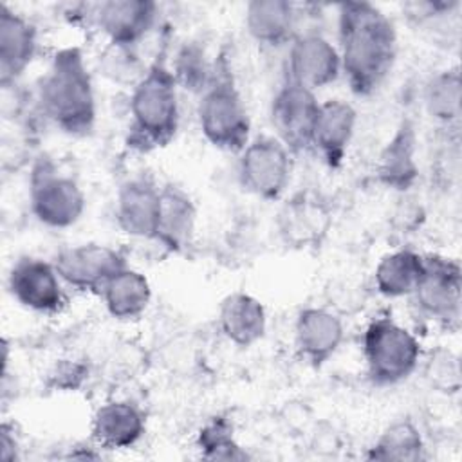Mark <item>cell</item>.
Returning <instances> with one entry per match:
<instances>
[{
    "instance_id": "1",
    "label": "cell",
    "mask_w": 462,
    "mask_h": 462,
    "mask_svg": "<svg viewBox=\"0 0 462 462\" xmlns=\"http://www.w3.org/2000/svg\"><path fill=\"white\" fill-rule=\"evenodd\" d=\"M337 52L341 74L356 96L374 94L390 76L397 58L393 22L374 4L337 5Z\"/></svg>"
},
{
    "instance_id": "2",
    "label": "cell",
    "mask_w": 462,
    "mask_h": 462,
    "mask_svg": "<svg viewBox=\"0 0 462 462\" xmlns=\"http://www.w3.org/2000/svg\"><path fill=\"white\" fill-rule=\"evenodd\" d=\"M38 105L60 132L81 137L92 132L97 106L90 70L78 47L54 52L38 83Z\"/></svg>"
},
{
    "instance_id": "3",
    "label": "cell",
    "mask_w": 462,
    "mask_h": 462,
    "mask_svg": "<svg viewBox=\"0 0 462 462\" xmlns=\"http://www.w3.org/2000/svg\"><path fill=\"white\" fill-rule=\"evenodd\" d=\"M130 144L141 152L166 146L179 130V87L164 56H157L130 94Z\"/></svg>"
},
{
    "instance_id": "4",
    "label": "cell",
    "mask_w": 462,
    "mask_h": 462,
    "mask_svg": "<svg viewBox=\"0 0 462 462\" xmlns=\"http://www.w3.org/2000/svg\"><path fill=\"white\" fill-rule=\"evenodd\" d=\"M197 121L204 139L224 152L238 153L251 139V119L224 58L215 63L208 87L199 94Z\"/></svg>"
},
{
    "instance_id": "5",
    "label": "cell",
    "mask_w": 462,
    "mask_h": 462,
    "mask_svg": "<svg viewBox=\"0 0 462 462\" xmlns=\"http://www.w3.org/2000/svg\"><path fill=\"white\" fill-rule=\"evenodd\" d=\"M366 375L377 386H392L408 379L420 361V343L392 318H375L363 332Z\"/></svg>"
},
{
    "instance_id": "6",
    "label": "cell",
    "mask_w": 462,
    "mask_h": 462,
    "mask_svg": "<svg viewBox=\"0 0 462 462\" xmlns=\"http://www.w3.org/2000/svg\"><path fill=\"white\" fill-rule=\"evenodd\" d=\"M29 208L42 226L67 229L83 217L87 199L78 180L43 155L32 162L29 171Z\"/></svg>"
},
{
    "instance_id": "7",
    "label": "cell",
    "mask_w": 462,
    "mask_h": 462,
    "mask_svg": "<svg viewBox=\"0 0 462 462\" xmlns=\"http://www.w3.org/2000/svg\"><path fill=\"white\" fill-rule=\"evenodd\" d=\"M291 150L274 135H258L238 152L240 186L263 200L280 199L291 180Z\"/></svg>"
},
{
    "instance_id": "8",
    "label": "cell",
    "mask_w": 462,
    "mask_h": 462,
    "mask_svg": "<svg viewBox=\"0 0 462 462\" xmlns=\"http://www.w3.org/2000/svg\"><path fill=\"white\" fill-rule=\"evenodd\" d=\"M411 298L426 318L446 327H457L462 303L458 262L440 254H424V273Z\"/></svg>"
},
{
    "instance_id": "9",
    "label": "cell",
    "mask_w": 462,
    "mask_h": 462,
    "mask_svg": "<svg viewBox=\"0 0 462 462\" xmlns=\"http://www.w3.org/2000/svg\"><path fill=\"white\" fill-rule=\"evenodd\" d=\"M318 108L319 101L314 90L283 78L269 106L274 137H278L291 152L310 148Z\"/></svg>"
},
{
    "instance_id": "10",
    "label": "cell",
    "mask_w": 462,
    "mask_h": 462,
    "mask_svg": "<svg viewBox=\"0 0 462 462\" xmlns=\"http://www.w3.org/2000/svg\"><path fill=\"white\" fill-rule=\"evenodd\" d=\"M52 263L67 287L97 294L119 269L128 265L119 249L96 242L65 247Z\"/></svg>"
},
{
    "instance_id": "11",
    "label": "cell",
    "mask_w": 462,
    "mask_h": 462,
    "mask_svg": "<svg viewBox=\"0 0 462 462\" xmlns=\"http://www.w3.org/2000/svg\"><path fill=\"white\" fill-rule=\"evenodd\" d=\"M65 283L52 262L38 256H20L9 269L7 289L27 310L56 314L65 305Z\"/></svg>"
},
{
    "instance_id": "12",
    "label": "cell",
    "mask_w": 462,
    "mask_h": 462,
    "mask_svg": "<svg viewBox=\"0 0 462 462\" xmlns=\"http://www.w3.org/2000/svg\"><path fill=\"white\" fill-rule=\"evenodd\" d=\"M285 78L310 88H325L341 76L337 47L319 32H298L289 43Z\"/></svg>"
},
{
    "instance_id": "13",
    "label": "cell",
    "mask_w": 462,
    "mask_h": 462,
    "mask_svg": "<svg viewBox=\"0 0 462 462\" xmlns=\"http://www.w3.org/2000/svg\"><path fill=\"white\" fill-rule=\"evenodd\" d=\"M152 0H106L92 7V20L110 45L135 49L157 22Z\"/></svg>"
},
{
    "instance_id": "14",
    "label": "cell",
    "mask_w": 462,
    "mask_h": 462,
    "mask_svg": "<svg viewBox=\"0 0 462 462\" xmlns=\"http://www.w3.org/2000/svg\"><path fill=\"white\" fill-rule=\"evenodd\" d=\"M161 209V186L148 177L125 180L116 195V220L132 238L153 240Z\"/></svg>"
},
{
    "instance_id": "15",
    "label": "cell",
    "mask_w": 462,
    "mask_h": 462,
    "mask_svg": "<svg viewBox=\"0 0 462 462\" xmlns=\"http://www.w3.org/2000/svg\"><path fill=\"white\" fill-rule=\"evenodd\" d=\"M38 51V31L31 20L0 5V83L4 88L29 69Z\"/></svg>"
},
{
    "instance_id": "16",
    "label": "cell",
    "mask_w": 462,
    "mask_h": 462,
    "mask_svg": "<svg viewBox=\"0 0 462 462\" xmlns=\"http://www.w3.org/2000/svg\"><path fill=\"white\" fill-rule=\"evenodd\" d=\"M345 337L343 319L323 307L300 310L294 323V343L303 359L319 366L327 363L341 346Z\"/></svg>"
},
{
    "instance_id": "17",
    "label": "cell",
    "mask_w": 462,
    "mask_h": 462,
    "mask_svg": "<svg viewBox=\"0 0 462 462\" xmlns=\"http://www.w3.org/2000/svg\"><path fill=\"white\" fill-rule=\"evenodd\" d=\"M356 125L357 112L348 101L336 97L319 103L310 148H314L328 166L334 168L341 164L352 143Z\"/></svg>"
},
{
    "instance_id": "18",
    "label": "cell",
    "mask_w": 462,
    "mask_h": 462,
    "mask_svg": "<svg viewBox=\"0 0 462 462\" xmlns=\"http://www.w3.org/2000/svg\"><path fill=\"white\" fill-rule=\"evenodd\" d=\"M146 431L144 413L130 401L101 404L92 417V439L105 449H126Z\"/></svg>"
},
{
    "instance_id": "19",
    "label": "cell",
    "mask_w": 462,
    "mask_h": 462,
    "mask_svg": "<svg viewBox=\"0 0 462 462\" xmlns=\"http://www.w3.org/2000/svg\"><path fill=\"white\" fill-rule=\"evenodd\" d=\"M197 208L191 197L179 186H161V209L153 242L168 253L182 251L193 238Z\"/></svg>"
},
{
    "instance_id": "20",
    "label": "cell",
    "mask_w": 462,
    "mask_h": 462,
    "mask_svg": "<svg viewBox=\"0 0 462 462\" xmlns=\"http://www.w3.org/2000/svg\"><path fill=\"white\" fill-rule=\"evenodd\" d=\"M218 328L227 341L247 348L265 336V307L253 294L236 291L227 294L218 309Z\"/></svg>"
},
{
    "instance_id": "21",
    "label": "cell",
    "mask_w": 462,
    "mask_h": 462,
    "mask_svg": "<svg viewBox=\"0 0 462 462\" xmlns=\"http://www.w3.org/2000/svg\"><path fill=\"white\" fill-rule=\"evenodd\" d=\"M245 29L249 36L265 47L289 45L298 34V14L287 0H253L245 5Z\"/></svg>"
},
{
    "instance_id": "22",
    "label": "cell",
    "mask_w": 462,
    "mask_h": 462,
    "mask_svg": "<svg viewBox=\"0 0 462 462\" xmlns=\"http://www.w3.org/2000/svg\"><path fill=\"white\" fill-rule=\"evenodd\" d=\"M417 137L410 119H402L393 135L383 148L377 162L379 180L397 191H406L413 186L419 175V164L415 159Z\"/></svg>"
},
{
    "instance_id": "23",
    "label": "cell",
    "mask_w": 462,
    "mask_h": 462,
    "mask_svg": "<svg viewBox=\"0 0 462 462\" xmlns=\"http://www.w3.org/2000/svg\"><path fill=\"white\" fill-rule=\"evenodd\" d=\"M106 312L121 321L139 318L152 301V285L148 278L126 265L119 269L101 289Z\"/></svg>"
},
{
    "instance_id": "24",
    "label": "cell",
    "mask_w": 462,
    "mask_h": 462,
    "mask_svg": "<svg viewBox=\"0 0 462 462\" xmlns=\"http://www.w3.org/2000/svg\"><path fill=\"white\" fill-rule=\"evenodd\" d=\"M424 273V254L413 249H397L384 254L375 271V289L386 298L411 296Z\"/></svg>"
},
{
    "instance_id": "25",
    "label": "cell",
    "mask_w": 462,
    "mask_h": 462,
    "mask_svg": "<svg viewBox=\"0 0 462 462\" xmlns=\"http://www.w3.org/2000/svg\"><path fill=\"white\" fill-rule=\"evenodd\" d=\"M327 229L328 213L312 197H296L280 213V231L289 244L309 245L319 242Z\"/></svg>"
},
{
    "instance_id": "26",
    "label": "cell",
    "mask_w": 462,
    "mask_h": 462,
    "mask_svg": "<svg viewBox=\"0 0 462 462\" xmlns=\"http://www.w3.org/2000/svg\"><path fill=\"white\" fill-rule=\"evenodd\" d=\"M462 81L458 67L444 69L433 74L422 92L424 108L431 119L444 126H453L460 119Z\"/></svg>"
},
{
    "instance_id": "27",
    "label": "cell",
    "mask_w": 462,
    "mask_h": 462,
    "mask_svg": "<svg viewBox=\"0 0 462 462\" xmlns=\"http://www.w3.org/2000/svg\"><path fill=\"white\" fill-rule=\"evenodd\" d=\"M424 455V440L419 428L401 419L383 430L379 439L368 449L372 460H420Z\"/></svg>"
},
{
    "instance_id": "28",
    "label": "cell",
    "mask_w": 462,
    "mask_h": 462,
    "mask_svg": "<svg viewBox=\"0 0 462 462\" xmlns=\"http://www.w3.org/2000/svg\"><path fill=\"white\" fill-rule=\"evenodd\" d=\"M170 69L179 88L200 94L213 78L215 63L208 61L206 52L200 45L189 42L177 51L173 65Z\"/></svg>"
},
{
    "instance_id": "29",
    "label": "cell",
    "mask_w": 462,
    "mask_h": 462,
    "mask_svg": "<svg viewBox=\"0 0 462 462\" xmlns=\"http://www.w3.org/2000/svg\"><path fill=\"white\" fill-rule=\"evenodd\" d=\"M199 449L209 460H244L247 453L236 442L233 428L226 419H213L199 433Z\"/></svg>"
},
{
    "instance_id": "30",
    "label": "cell",
    "mask_w": 462,
    "mask_h": 462,
    "mask_svg": "<svg viewBox=\"0 0 462 462\" xmlns=\"http://www.w3.org/2000/svg\"><path fill=\"white\" fill-rule=\"evenodd\" d=\"M426 375L439 390L457 393L460 390V365L451 350H437L428 363Z\"/></svg>"
},
{
    "instance_id": "31",
    "label": "cell",
    "mask_w": 462,
    "mask_h": 462,
    "mask_svg": "<svg viewBox=\"0 0 462 462\" xmlns=\"http://www.w3.org/2000/svg\"><path fill=\"white\" fill-rule=\"evenodd\" d=\"M0 458L2 460L18 458V442H16L14 431L7 424H2L0 428Z\"/></svg>"
}]
</instances>
